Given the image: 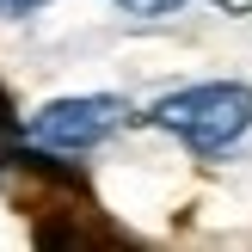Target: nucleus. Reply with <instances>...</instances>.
<instances>
[{
	"label": "nucleus",
	"mask_w": 252,
	"mask_h": 252,
	"mask_svg": "<svg viewBox=\"0 0 252 252\" xmlns=\"http://www.w3.org/2000/svg\"><path fill=\"white\" fill-rule=\"evenodd\" d=\"M154 129L179 135L191 154H221L228 142H240L252 129V86L246 80H203L179 86L154 105Z\"/></svg>",
	"instance_id": "nucleus-1"
},
{
	"label": "nucleus",
	"mask_w": 252,
	"mask_h": 252,
	"mask_svg": "<svg viewBox=\"0 0 252 252\" xmlns=\"http://www.w3.org/2000/svg\"><path fill=\"white\" fill-rule=\"evenodd\" d=\"M129 123V105L111 93H80V98H49L43 111L31 117V142L43 148H62V154H86V148L111 142V135Z\"/></svg>",
	"instance_id": "nucleus-2"
},
{
	"label": "nucleus",
	"mask_w": 252,
	"mask_h": 252,
	"mask_svg": "<svg viewBox=\"0 0 252 252\" xmlns=\"http://www.w3.org/2000/svg\"><path fill=\"white\" fill-rule=\"evenodd\" d=\"M123 12H135V19H166V12H179L185 0H117Z\"/></svg>",
	"instance_id": "nucleus-3"
},
{
	"label": "nucleus",
	"mask_w": 252,
	"mask_h": 252,
	"mask_svg": "<svg viewBox=\"0 0 252 252\" xmlns=\"http://www.w3.org/2000/svg\"><path fill=\"white\" fill-rule=\"evenodd\" d=\"M37 6H49V0H0V19H25V12H37Z\"/></svg>",
	"instance_id": "nucleus-4"
},
{
	"label": "nucleus",
	"mask_w": 252,
	"mask_h": 252,
	"mask_svg": "<svg viewBox=\"0 0 252 252\" xmlns=\"http://www.w3.org/2000/svg\"><path fill=\"white\" fill-rule=\"evenodd\" d=\"M209 6H221V12H234V19H240V12H252V0H209Z\"/></svg>",
	"instance_id": "nucleus-5"
},
{
	"label": "nucleus",
	"mask_w": 252,
	"mask_h": 252,
	"mask_svg": "<svg viewBox=\"0 0 252 252\" xmlns=\"http://www.w3.org/2000/svg\"><path fill=\"white\" fill-rule=\"evenodd\" d=\"M0 129H12V98H6V86H0Z\"/></svg>",
	"instance_id": "nucleus-6"
}]
</instances>
